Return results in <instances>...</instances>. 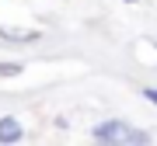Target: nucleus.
<instances>
[{
    "instance_id": "obj_5",
    "label": "nucleus",
    "mask_w": 157,
    "mask_h": 146,
    "mask_svg": "<svg viewBox=\"0 0 157 146\" xmlns=\"http://www.w3.org/2000/svg\"><path fill=\"white\" fill-rule=\"evenodd\" d=\"M21 73V63H7V59H0V77H17Z\"/></svg>"
},
{
    "instance_id": "obj_2",
    "label": "nucleus",
    "mask_w": 157,
    "mask_h": 146,
    "mask_svg": "<svg viewBox=\"0 0 157 146\" xmlns=\"http://www.w3.org/2000/svg\"><path fill=\"white\" fill-rule=\"evenodd\" d=\"M21 139H25L21 122H17L14 115H4V118H0V143H4V146H14V143H21Z\"/></svg>"
},
{
    "instance_id": "obj_3",
    "label": "nucleus",
    "mask_w": 157,
    "mask_h": 146,
    "mask_svg": "<svg viewBox=\"0 0 157 146\" xmlns=\"http://www.w3.org/2000/svg\"><path fill=\"white\" fill-rule=\"evenodd\" d=\"M122 143H136V146H147V143H154V132H147V129H136V125H129V122H126Z\"/></svg>"
},
{
    "instance_id": "obj_6",
    "label": "nucleus",
    "mask_w": 157,
    "mask_h": 146,
    "mask_svg": "<svg viewBox=\"0 0 157 146\" xmlns=\"http://www.w3.org/2000/svg\"><path fill=\"white\" fill-rule=\"evenodd\" d=\"M143 97H147V101L157 108V87H143Z\"/></svg>"
},
{
    "instance_id": "obj_4",
    "label": "nucleus",
    "mask_w": 157,
    "mask_h": 146,
    "mask_svg": "<svg viewBox=\"0 0 157 146\" xmlns=\"http://www.w3.org/2000/svg\"><path fill=\"white\" fill-rule=\"evenodd\" d=\"M0 38L17 42V45H32V42H39L42 35H39V31H7V28H0Z\"/></svg>"
},
{
    "instance_id": "obj_1",
    "label": "nucleus",
    "mask_w": 157,
    "mask_h": 146,
    "mask_svg": "<svg viewBox=\"0 0 157 146\" xmlns=\"http://www.w3.org/2000/svg\"><path fill=\"white\" fill-rule=\"evenodd\" d=\"M122 132H126V122L122 118H108V122H98L94 129H91V139L94 143H122Z\"/></svg>"
},
{
    "instance_id": "obj_8",
    "label": "nucleus",
    "mask_w": 157,
    "mask_h": 146,
    "mask_svg": "<svg viewBox=\"0 0 157 146\" xmlns=\"http://www.w3.org/2000/svg\"><path fill=\"white\" fill-rule=\"evenodd\" d=\"M154 45H157V42H154Z\"/></svg>"
},
{
    "instance_id": "obj_7",
    "label": "nucleus",
    "mask_w": 157,
    "mask_h": 146,
    "mask_svg": "<svg viewBox=\"0 0 157 146\" xmlns=\"http://www.w3.org/2000/svg\"><path fill=\"white\" fill-rule=\"evenodd\" d=\"M126 4H136V0H126Z\"/></svg>"
}]
</instances>
